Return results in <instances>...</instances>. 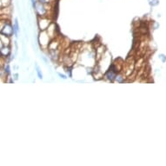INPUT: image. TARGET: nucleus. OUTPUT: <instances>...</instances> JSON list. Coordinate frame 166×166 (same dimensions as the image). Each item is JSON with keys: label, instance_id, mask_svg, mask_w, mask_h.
Returning <instances> with one entry per match:
<instances>
[{"label": "nucleus", "instance_id": "nucleus-1", "mask_svg": "<svg viewBox=\"0 0 166 166\" xmlns=\"http://www.w3.org/2000/svg\"><path fill=\"white\" fill-rule=\"evenodd\" d=\"M33 7L35 8V11L37 13L38 16H44L47 12V10L46 8L44 7V4L38 2V1H35L33 3Z\"/></svg>", "mask_w": 166, "mask_h": 166}, {"label": "nucleus", "instance_id": "nucleus-2", "mask_svg": "<svg viewBox=\"0 0 166 166\" xmlns=\"http://www.w3.org/2000/svg\"><path fill=\"white\" fill-rule=\"evenodd\" d=\"M116 75H117V70H116V68H115L114 65H112V66L110 67V70L107 72V77L110 80H113V79H115Z\"/></svg>", "mask_w": 166, "mask_h": 166}, {"label": "nucleus", "instance_id": "nucleus-3", "mask_svg": "<svg viewBox=\"0 0 166 166\" xmlns=\"http://www.w3.org/2000/svg\"><path fill=\"white\" fill-rule=\"evenodd\" d=\"M11 53V49L9 47V45H4L1 49H0V54L1 56L4 57H8Z\"/></svg>", "mask_w": 166, "mask_h": 166}, {"label": "nucleus", "instance_id": "nucleus-4", "mask_svg": "<svg viewBox=\"0 0 166 166\" xmlns=\"http://www.w3.org/2000/svg\"><path fill=\"white\" fill-rule=\"evenodd\" d=\"M10 37H7L4 34H0V39L3 42L4 45H9L10 44Z\"/></svg>", "mask_w": 166, "mask_h": 166}, {"label": "nucleus", "instance_id": "nucleus-5", "mask_svg": "<svg viewBox=\"0 0 166 166\" xmlns=\"http://www.w3.org/2000/svg\"><path fill=\"white\" fill-rule=\"evenodd\" d=\"M13 30H14V33L16 36H18V31H19V26H18V19L16 18L15 19V23L13 25Z\"/></svg>", "mask_w": 166, "mask_h": 166}, {"label": "nucleus", "instance_id": "nucleus-6", "mask_svg": "<svg viewBox=\"0 0 166 166\" xmlns=\"http://www.w3.org/2000/svg\"><path fill=\"white\" fill-rule=\"evenodd\" d=\"M149 4L151 6H156L159 4V1L158 0H149Z\"/></svg>", "mask_w": 166, "mask_h": 166}, {"label": "nucleus", "instance_id": "nucleus-7", "mask_svg": "<svg viewBox=\"0 0 166 166\" xmlns=\"http://www.w3.org/2000/svg\"><path fill=\"white\" fill-rule=\"evenodd\" d=\"M36 70H37V76H38V77H39L40 79H42V78H43L42 73H41V71H40V69H39V67L37 66V65H36Z\"/></svg>", "mask_w": 166, "mask_h": 166}, {"label": "nucleus", "instance_id": "nucleus-8", "mask_svg": "<svg viewBox=\"0 0 166 166\" xmlns=\"http://www.w3.org/2000/svg\"><path fill=\"white\" fill-rule=\"evenodd\" d=\"M37 1L42 3V4H47L50 3V0H37Z\"/></svg>", "mask_w": 166, "mask_h": 166}, {"label": "nucleus", "instance_id": "nucleus-9", "mask_svg": "<svg viewBox=\"0 0 166 166\" xmlns=\"http://www.w3.org/2000/svg\"><path fill=\"white\" fill-rule=\"evenodd\" d=\"M164 57H165L164 55H160V57H159V58H161V59H162V60H163V61L165 62V61L166 60V58H164Z\"/></svg>", "mask_w": 166, "mask_h": 166}, {"label": "nucleus", "instance_id": "nucleus-10", "mask_svg": "<svg viewBox=\"0 0 166 166\" xmlns=\"http://www.w3.org/2000/svg\"><path fill=\"white\" fill-rule=\"evenodd\" d=\"M3 46H4V44H3V42L1 41V39H0V49H1Z\"/></svg>", "mask_w": 166, "mask_h": 166}]
</instances>
